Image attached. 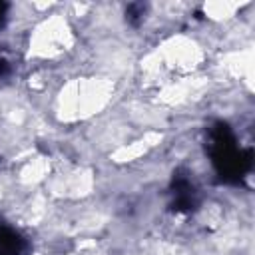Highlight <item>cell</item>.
Instances as JSON below:
<instances>
[{
  "mask_svg": "<svg viewBox=\"0 0 255 255\" xmlns=\"http://www.w3.org/2000/svg\"><path fill=\"white\" fill-rule=\"evenodd\" d=\"M30 54L42 60H54L74 46L70 22L62 14H50L30 34Z\"/></svg>",
  "mask_w": 255,
  "mask_h": 255,
  "instance_id": "6da1fadb",
  "label": "cell"
},
{
  "mask_svg": "<svg viewBox=\"0 0 255 255\" xmlns=\"http://www.w3.org/2000/svg\"><path fill=\"white\" fill-rule=\"evenodd\" d=\"M24 249V239L16 229L0 225V255H20Z\"/></svg>",
  "mask_w": 255,
  "mask_h": 255,
  "instance_id": "7a4b0ae2",
  "label": "cell"
}]
</instances>
